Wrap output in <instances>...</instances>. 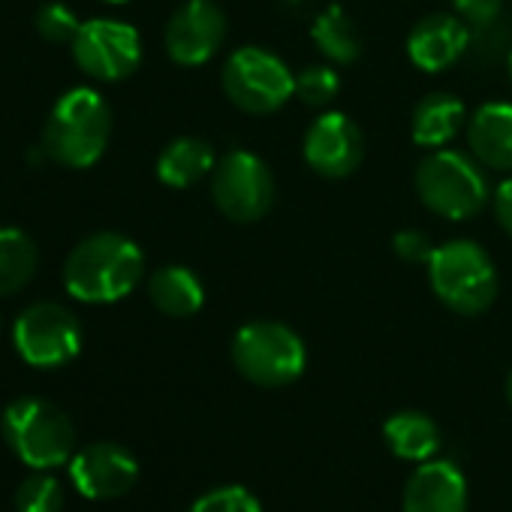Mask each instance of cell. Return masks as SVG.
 Here are the masks:
<instances>
[{"mask_svg":"<svg viewBox=\"0 0 512 512\" xmlns=\"http://www.w3.org/2000/svg\"><path fill=\"white\" fill-rule=\"evenodd\" d=\"M305 163L329 181L350 178L365 160V136L344 112H323L311 121L302 142Z\"/></svg>","mask_w":512,"mask_h":512,"instance_id":"8fae6325","label":"cell"},{"mask_svg":"<svg viewBox=\"0 0 512 512\" xmlns=\"http://www.w3.org/2000/svg\"><path fill=\"white\" fill-rule=\"evenodd\" d=\"M392 247H395V253L401 256L404 263H413V266H428L431 253H434V244H431V238L422 229H401V232H395Z\"/></svg>","mask_w":512,"mask_h":512,"instance_id":"83f0119b","label":"cell"},{"mask_svg":"<svg viewBox=\"0 0 512 512\" xmlns=\"http://www.w3.org/2000/svg\"><path fill=\"white\" fill-rule=\"evenodd\" d=\"M235 371L263 389H281L305 374L308 350L299 332L278 320H253L232 338Z\"/></svg>","mask_w":512,"mask_h":512,"instance_id":"8992f818","label":"cell"},{"mask_svg":"<svg viewBox=\"0 0 512 512\" xmlns=\"http://www.w3.org/2000/svg\"><path fill=\"white\" fill-rule=\"evenodd\" d=\"M425 269L437 302L458 317H479L497 299L500 281L494 260L470 238H452L434 247Z\"/></svg>","mask_w":512,"mask_h":512,"instance_id":"7a4b0ae2","label":"cell"},{"mask_svg":"<svg viewBox=\"0 0 512 512\" xmlns=\"http://www.w3.org/2000/svg\"><path fill=\"white\" fill-rule=\"evenodd\" d=\"M10 449L31 470H55L70 464L76 455L73 419L46 398H19L4 410L0 419Z\"/></svg>","mask_w":512,"mask_h":512,"instance_id":"5b68a950","label":"cell"},{"mask_svg":"<svg viewBox=\"0 0 512 512\" xmlns=\"http://www.w3.org/2000/svg\"><path fill=\"white\" fill-rule=\"evenodd\" d=\"M190 512H263V506L241 485H220L205 491Z\"/></svg>","mask_w":512,"mask_h":512,"instance_id":"d4e9b609","label":"cell"},{"mask_svg":"<svg viewBox=\"0 0 512 512\" xmlns=\"http://www.w3.org/2000/svg\"><path fill=\"white\" fill-rule=\"evenodd\" d=\"M383 440L404 461H428L440 449V428L422 410H398L383 422Z\"/></svg>","mask_w":512,"mask_h":512,"instance_id":"ffe728a7","label":"cell"},{"mask_svg":"<svg viewBox=\"0 0 512 512\" xmlns=\"http://www.w3.org/2000/svg\"><path fill=\"white\" fill-rule=\"evenodd\" d=\"M106 4H127V0H106Z\"/></svg>","mask_w":512,"mask_h":512,"instance_id":"1f68e13d","label":"cell"},{"mask_svg":"<svg viewBox=\"0 0 512 512\" xmlns=\"http://www.w3.org/2000/svg\"><path fill=\"white\" fill-rule=\"evenodd\" d=\"M148 296L154 308L166 317L184 320L202 311L205 287L202 281L184 266H163L148 278Z\"/></svg>","mask_w":512,"mask_h":512,"instance_id":"d6986e66","label":"cell"},{"mask_svg":"<svg viewBox=\"0 0 512 512\" xmlns=\"http://www.w3.org/2000/svg\"><path fill=\"white\" fill-rule=\"evenodd\" d=\"M226 100L247 115H272L284 109L296 94L293 70L269 49H235L220 73Z\"/></svg>","mask_w":512,"mask_h":512,"instance_id":"52a82bcc","label":"cell"},{"mask_svg":"<svg viewBox=\"0 0 512 512\" xmlns=\"http://www.w3.org/2000/svg\"><path fill=\"white\" fill-rule=\"evenodd\" d=\"M404 512H467V479L443 458L422 461L404 485Z\"/></svg>","mask_w":512,"mask_h":512,"instance_id":"9a60e30c","label":"cell"},{"mask_svg":"<svg viewBox=\"0 0 512 512\" xmlns=\"http://www.w3.org/2000/svg\"><path fill=\"white\" fill-rule=\"evenodd\" d=\"M217 166L214 148L205 139L196 136H181L175 142H169L160 157H157V178L166 187L175 190H187L196 181H202L205 175H211Z\"/></svg>","mask_w":512,"mask_h":512,"instance_id":"ac0fdd59","label":"cell"},{"mask_svg":"<svg viewBox=\"0 0 512 512\" xmlns=\"http://www.w3.org/2000/svg\"><path fill=\"white\" fill-rule=\"evenodd\" d=\"M311 40H314V46L320 49V55H323L329 64H338V67L356 64L359 55H362L359 28H356V22L350 19V13L341 10V7H326V10L314 19Z\"/></svg>","mask_w":512,"mask_h":512,"instance_id":"44dd1931","label":"cell"},{"mask_svg":"<svg viewBox=\"0 0 512 512\" xmlns=\"http://www.w3.org/2000/svg\"><path fill=\"white\" fill-rule=\"evenodd\" d=\"M461 127H467V112H464V103L449 91H434L422 97L410 118L413 142L428 151L446 148L461 133Z\"/></svg>","mask_w":512,"mask_h":512,"instance_id":"e0dca14e","label":"cell"},{"mask_svg":"<svg viewBox=\"0 0 512 512\" xmlns=\"http://www.w3.org/2000/svg\"><path fill=\"white\" fill-rule=\"evenodd\" d=\"M506 401H509V407H512V371H509V377H506Z\"/></svg>","mask_w":512,"mask_h":512,"instance_id":"f546056e","label":"cell"},{"mask_svg":"<svg viewBox=\"0 0 512 512\" xmlns=\"http://www.w3.org/2000/svg\"><path fill=\"white\" fill-rule=\"evenodd\" d=\"M13 344L19 356L34 368H61L79 356L82 326L64 305L40 302L22 311L16 320Z\"/></svg>","mask_w":512,"mask_h":512,"instance_id":"9c48e42d","label":"cell"},{"mask_svg":"<svg viewBox=\"0 0 512 512\" xmlns=\"http://www.w3.org/2000/svg\"><path fill=\"white\" fill-rule=\"evenodd\" d=\"M452 10L470 31H488L497 25L503 0H452Z\"/></svg>","mask_w":512,"mask_h":512,"instance_id":"4316f807","label":"cell"},{"mask_svg":"<svg viewBox=\"0 0 512 512\" xmlns=\"http://www.w3.org/2000/svg\"><path fill=\"white\" fill-rule=\"evenodd\" d=\"M341 94V76L329 64H311L296 76V97L311 109H326Z\"/></svg>","mask_w":512,"mask_h":512,"instance_id":"cb8c5ba5","label":"cell"},{"mask_svg":"<svg viewBox=\"0 0 512 512\" xmlns=\"http://www.w3.org/2000/svg\"><path fill=\"white\" fill-rule=\"evenodd\" d=\"M211 199L226 220L256 223L275 205V175L260 154L226 151L211 172Z\"/></svg>","mask_w":512,"mask_h":512,"instance_id":"ba28073f","label":"cell"},{"mask_svg":"<svg viewBox=\"0 0 512 512\" xmlns=\"http://www.w3.org/2000/svg\"><path fill=\"white\" fill-rule=\"evenodd\" d=\"M473 31L449 13H434L416 22V28L407 37V58L422 73H443L452 64L464 58L470 49Z\"/></svg>","mask_w":512,"mask_h":512,"instance_id":"5bb4252c","label":"cell"},{"mask_svg":"<svg viewBox=\"0 0 512 512\" xmlns=\"http://www.w3.org/2000/svg\"><path fill=\"white\" fill-rule=\"evenodd\" d=\"M37 272V244L22 229H0V299L19 293Z\"/></svg>","mask_w":512,"mask_h":512,"instance_id":"7402d4cb","label":"cell"},{"mask_svg":"<svg viewBox=\"0 0 512 512\" xmlns=\"http://www.w3.org/2000/svg\"><path fill=\"white\" fill-rule=\"evenodd\" d=\"M145 275L139 244L121 232H94L82 238L64 266L67 293L88 305H109L127 299Z\"/></svg>","mask_w":512,"mask_h":512,"instance_id":"6da1fadb","label":"cell"},{"mask_svg":"<svg viewBox=\"0 0 512 512\" xmlns=\"http://www.w3.org/2000/svg\"><path fill=\"white\" fill-rule=\"evenodd\" d=\"M112 136V112L106 100L91 88H73L67 91L43 130V151L70 169H88L94 166Z\"/></svg>","mask_w":512,"mask_h":512,"instance_id":"3957f363","label":"cell"},{"mask_svg":"<svg viewBox=\"0 0 512 512\" xmlns=\"http://www.w3.org/2000/svg\"><path fill=\"white\" fill-rule=\"evenodd\" d=\"M73 58L82 73L100 82L127 79L142 61V40L136 28L115 19H91L73 40Z\"/></svg>","mask_w":512,"mask_h":512,"instance_id":"30bf717a","label":"cell"},{"mask_svg":"<svg viewBox=\"0 0 512 512\" xmlns=\"http://www.w3.org/2000/svg\"><path fill=\"white\" fill-rule=\"evenodd\" d=\"M16 509L19 512H64V485L46 473L37 470L16 488Z\"/></svg>","mask_w":512,"mask_h":512,"instance_id":"603a6c76","label":"cell"},{"mask_svg":"<svg viewBox=\"0 0 512 512\" xmlns=\"http://www.w3.org/2000/svg\"><path fill=\"white\" fill-rule=\"evenodd\" d=\"M494 217L500 229L512 238V178H506L494 193Z\"/></svg>","mask_w":512,"mask_h":512,"instance_id":"f1b7e54d","label":"cell"},{"mask_svg":"<svg viewBox=\"0 0 512 512\" xmlns=\"http://www.w3.org/2000/svg\"><path fill=\"white\" fill-rule=\"evenodd\" d=\"M226 40V16L214 0H187L181 4L163 34L166 52L181 67H202Z\"/></svg>","mask_w":512,"mask_h":512,"instance_id":"7c38bea8","label":"cell"},{"mask_svg":"<svg viewBox=\"0 0 512 512\" xmlns=\"http://www.w3.org/2000/svg\"><path fill=\"white\" fill-rule=\"evenodd\" d=\"M509 82H512V52H509Z\"/></svg>","mask_w":512,"mask_h":512,"instance_id":"4dcf8cb0","label":"cell"},{"mask_svg":"<svg viewBox=\"0 0 512 512\" xmlns=\"http://www.w3.org/2000/svg\"><path fill=\"white\" fill-rule=\"evenodd\" d=\"M470 154L494 172H512V103H485L467 121Z\"/></svg>","mask_w":512,"mask_h":512,"instance_id":"2e32d148","label":"cell"},{"mask_svg":"<svg viewBox=\"0 0 512 512\" xmlns=\"http://www.w3.org/2000/svg\"><path fill=\"white\" fill-rule=\"evenodd\" d=\"M79 28H82V22H79L76 13L67 10L64 4H46V7L37 13V31H40V37L49 40V43H70V46H73Z\"/></svg>","mask_w":512,"mask_h":512,"instance_id":"484cf974","label":"cell"},{"mask_svg":"<svg viewBox=\"0 0 512 512\" xmlns=\"http://www.w3.org/2000/svg\"><path fill=\"white\" fill-rule=\"evenodd\" d=\"M70 479L76 491L88 500H115L136 485L139 461L121 443L100 440L82 446L70 458Z\"/></svg>","mask_w":512,"mask_h":512,"instance_id":"4fadbf2b","label":"cell"},{"mask_svg":"<svg viewBox=\"0 0 512 512\" xmlns=\"http://www.w3.org/2000/svg\"><path fill=\"white\" fill-rule=\"evenodd\" d=\"M482 169L485 166L473 154L437 148L419 160L413 187L431 214L443 220H470L491 199V187Z\"/></svg>","mask_w":512,"mask_h":512,"instance_id":"277c9868","label":"cell"}]
</instances>
